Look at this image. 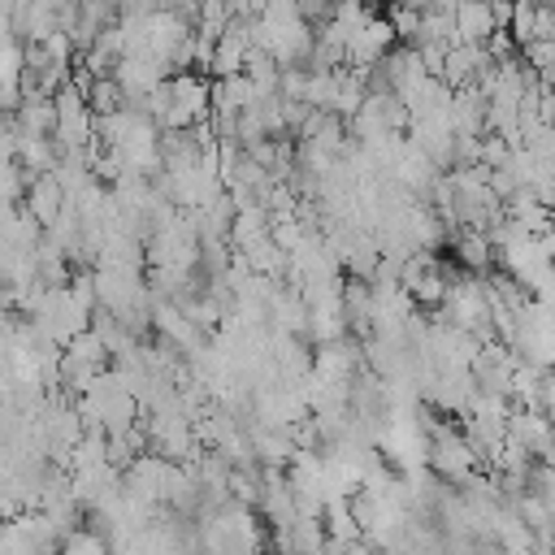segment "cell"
<instances>
[{
	"mask_svg": "<svg viewBox=\"0 0 555 555\" xmlns=\"http://www.w3.org/2000/svg\"><path fill=\"white\" fill-rule=\"evenodd\" d=\"M87 104H91L95 117H108V113H121V108L130 104V95H126V87H121L113 74H104V78H95V82L87 87Z\"/></svg>",
	"mask_w": 555,
	"mask_h": 555,
	"instance_id": "cell-5",
	"label": "cell"
},
{
	"mask_svg": "<svg viewBox=\"0 0 555 555\" xmlns=\"http://www.w3.org/2000/svg\"><path fill=\"white\" fill-rule=\"evenodd\" d=\"M260 555H264V551H260Z\"/></svg>",
	"mask_w": 555,
	"mask_h": 555,
	"instance_id": "cell-9",
	"label": "cell"
},
{
	"mask_svg": "<svg viewBox=\"0 0 555 555\" xmlns=\"http://www.w3.org/2000/svg\"><path fill=\"white\" fill-rule=\"evenodd\" d=\"M520 56H525L538 74H546V69H555V39H533V43L520 48Z\"/></svg>",
	"mask_w": 555,
	"mask_h": 555,
	"instance_id": "cell-7",
	"label": "cell"
},
{
	"mask_svg": "<svg viewBox=\"0 0 555 555\" xmlns=\"http://www.w3.org/2000/svg\"><path fill=\"white\" fill-rule=\"evenodd\" d=\"M9 121H13V126H17V134H26V139H56V126H61L56 95L26 91V95H22V104L9 113Z\"/></svg>",
	"mask_w": 555,
	"mask_h": 555,
	"instance_id": "cell-1",
	"label": "cell"
},
{
	"mask_svg": "<svg viewBox=\"0 0 555 555\" xmlns=\"http://www.w3.org/2000/svg\"><path fill=\"white\" fill-rule=\"evenodd\" d=\"M494 30H503L499 17H494V0H460L455 4V35H460V43H486Z\"/></svg>",
	"mask_w": 555,
	"mask_h": 555,
	"instance_id": "cell-3",
	"label": "cell"
},
{
	"mask_svg": "<svg viewBox=\"0 0 555 555\" xmlns=\"http://www.w3.org/2000/svg\"><path fill=\"white\" fill-rule=\"evenodd\" d=\"M61 555H108V538L100 533V529H74L69 538H61V546H56Z\"/></svg>",
	"mask_w": 555,
	"mask_h": 555,
	"instance_id": "cell-6",
	"label": "cell"
},
{
	"mask_svg": "<svg viewBox=\"0 0 555 555\" xmlns=\"http://www.w3.org/2000/svg\"><path fill=\"white\" fill-rule=\"evenodd\" d=\"M533 39H555V4H538V26H533ZM529 39V43H533Z\"/></svg>",
	"mask_w": 555,
	"mask_h": 555,
	"instance_id": "cell-8",
	"label": "cell"
},
{
	"mask_svg": "<svg viewBox=\"0 0 555 555\" xmlns=\"http://www.w3.org/2000/svg\"><path fill=\"white\" fill-rule=\"evenodd\" d=\"M22 204H26L30 217L48 230V225H56V217L69 208V191H65V182L56 178V169H52V173H35L30 186H26V199H22Z\"/></svg>",
	"mask_w": 555,
	"mask_h": 555,
	"instance_id": "cell-2",
	"label": "cell"
},
{
	"mask_svg": "<svg viewBox=\"0 0 555 555\" xmlns=\"http://www.w3.org/2000/svg\"><path fill=\"white\" fill-rule=\"evenodd\" d=\"M321 520H325L330 542H338V546H351V542H360V538H364V525H360V516H356L351 499H330V503H325V512H321Z\"/></svg>",
	"mask_w": 555,
	"mask_h": 555,
	"instance_id": "cell-4",
	"label": "cell"
}]
</instances>
